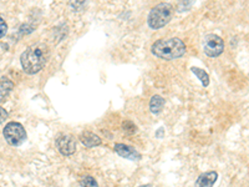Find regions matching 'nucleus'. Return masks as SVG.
<instances>
[{
    "mask_svg": "<svg viewBox=\"0 0 249 187\" xmlns=\"http://www.w3.org/2000/svg\"><path fill=\"white\" fill-rule=\"evenodd\" d=\"M89 0H70V8L74 12H81L88 5Z\"/></svg>",
    "mask_w": 249,
    "mask_h": 187,
    "instance_id": "obj_13",
    "label": "nucleus"
},
{
    "mask_svg": "<svg viewBox=\"0 0 249 187\" xmlns=\"http://www.w3.org/2000/svg\"><path fill=\"white\" fill-rule=\"evenodd\" d=\"M80 141L81 144L85 146V148H95V146H99L101 144V139L97 136L96 133L91 132V131H84V132L80 135Z\"/></svg>",
    "mask_w": 249,
    "mask_h": 187,
    "instance_id": "obj_9",
    "label": "nucleus"
},
{
    "mask_svg": "<svg viewBox=\"0 0 249 187\" xmlns=\"http://www.w3.org/2000/svg\"><path fill=\"white\" fill-rule=\"evenodd\" d=\"M173 17V8L168 3H160L155 8L151 9L148 14V26L153 30L161 29L167 25Z\"/></svg>",
    "mask_w": 249,
    "mask_h": 187,
    "instance_id": "obj_3",
    "label": "nucleus"
},
{
    "mask_svg": "<svg viewBox=\"0 0 249 187\" xmlns=\"http://www.w3.org/2000/svg\"><path fill=\"white\" fill-rule=\"evenodd\" d=\"M113 149L121 157H124V159L131 160V161H140L141 160L140 152L132 146H128V145L124 144H116Z\"/></svg>",
    "mask_w": 249,
    "mask_h": 187,
    "instance_id": "obj_7",
    "label": "nucleus"
},
{
    "mask_svg": "<svg viewBox=\"0 0 249 187\" xmlns=\"http://www.w3.org/2000/svg\"><path fill=\"white\" fill-rule=\"evenodd\" d=\"M164 108V99L160 95H155L151 97L150 101V110L153 115H160Z\"/></svg>",
    "mask_w": 249,
    "mask_h": 187,
    "instance_id": "obj_11",
    "label": "nucleus"
},
{
    "mask_svg": "<svg viewBox=\"0 0 249 187\" xmlns=\"http://www.w3.org/2000/svg\"><path fill=\"white\" fill-rule=\"evenodd\" d=\"M162 132H164V129L163 128L159 129V131H157V135H156V136H157V137H162Z\"/></svg>",
    "mask_w": 249,
    "mask_h": 187,
    "instance_id": "obj_19",
    "label": "nucleus"
},
{
    "mask_svg": "<svg viewBox=\"0 0 249 187\" xmlns=\"http://www.w3.org/2000/svg\"><path fill=\"white\" fill-rule=\"evenodd\" d=\"M140 187H152L151 185H144V186H140Z\"/></svg>",
    "mask_w": 249,
    "mask_h": 187,
    "instance_id": "obj_20",
    "label": "nucleus"
},
{
    "mask_svg": "<svg viewBox=\"0 0 249 187\" xmlns=\"http://www.w3.org/2000/svg\"><path fill=\"white\" fill-rule=\"evenodd\" d=\"M49 49L46 44L36 43L29 46L20 57V62L23 66V70L26 74H37L40 70H43L44 66L49 60Z\"/></svg>",
    "mask_w": 249,
    "mask_h": 187,
    "instance_id": "obj_1",
    "label": "nucleus"
},
{
    "mask_svg": "<svg viewBox=\"0 0 249 187\" xmlns=\"http://www.w3.org/2000/svg\"><path fill=\"white\" fill-rule=\"evenodd\" d=\"M56 146L60 153L64 156H70L76 151V142L71 135L62 133L56 139Z\"/></svg>",
    "mask_w": 249,
    "mask_h": 187,
    "instance_id": "obj_6",
    "label": "nucleus"
},
{
    "mask_svg": "<svg viewBox=\"0 0 249 187\" xmlns=\"http://www.w3.org/2000/svg\"><path fill=\"white\" fill-rule=\"evenodd\" d=\"M195 1L196 0H178V12L182 13L190 10Z\"/></svg>",
    "mask_w": 249,
    "mask_h": 187,
    "instance_id": "obj_14",
    "label": "nucleus"
},
{
    "mask_svg": "<svg viewBox=\"0 0 249 187\" xmlns=\"http://www.w3.org/2000/svg\"><path fill=\"white\" fill-rule=\"evenodd\" d=\"M186 45L178 37H170V39H160L155 41L151 48V51L155 56L163 60L179 59L186 54Z\"/></svg>",
    "mask_w": 249,
    "mask_h": 187,
    "instance_id": "obj_2",
    "label": "nucleus"
},
{
    "mask_svg": "<svg viewBox=\"0 0 249 187\" xmlns=\"http://www.w3.org/2000/svg\"><path fill=\"white\" fill-rule=\"evenodd\" d=\"M122 129H124L128 135H132V133L136 131V126H135V124L131 121H124V124H122Z\"/></svg>",
    "mask_w": 249,
    "mask_h": 187,
    "instance_id": "obj_16",
    "label": "nucleus"
},
{
    "mask_svg": "<svg viewBox=\"0 0 249 187\" xmlns=\"http://www.w3.org/2000/svg\"><path fill=\"white\" fill-rule=\"evenodd\" d=\"M218 179V173L215 171H208L199 176L196 181V187H213Z\"/></svg>",
    "mask_w": 249,
    "mask_h": 187,
    "instance_id": "obj_8",
    "label": "nucleus"
},
{
    "mask_svg": "<svg viewBox=\"0 0 249 187\" xmlns=\"http://www.w3.org/2000/svg\"><path fill=\"white\" fill-rule=\"evenodd\" d=\"M5 141L10 146H20L26 140V131L19 122H9L3 130Z\"/></svg>",
    "mask_w": 249,
    "mask_h": 187,
    "instance_id": "obj_4",
    "label": "nucleus"
},
{
    "mask_svg": "<svg viewBox=\"0 0 249 187\" xmlns=\"http://www.w3.org/2000/svg\"><path fill=\"white\" fill-rule=\"evenodd\" d=\"M6 119H8V112H6L5 109L0 106V125L3 124Z\"/></svg>",
    "mask_w": 249,
    "mask_h": 187,
    "instance_id": "obj_18",
    "label": "nucleus"
},
{
    "mask_svg": "<svg viewBox=\"0 0 249 187\" xmlns=\"http://www.w3.org/2000/svg\"><path fill=\"white\" fill-rule=\"evenodd\" d=\"M204 54L210 57H218L224 51V41L215 34H208L203 40Z\"/></svg>",
    "mask_w": 249,
    "mask_h": 187,
    "instance_id": "obj_5",
    "label": "nucleus"
},
{
    "mask_svg": "<svg viewBox=\"0 0 249 187\" xmlns=\"http://www.w3.org/2000/svg\"><path fill=\"white\" fill-rule=\"evenodd\" d=\"M191 71H192L193 74H195L196 76L198 77L199 80H201L202 85H203V86H208V85H210V76H208V74H207V73L203 70V69L195 68V66H192V68H191Z\"/></svg>",
    "mask_w": 249,
    "mask_h": 187,
    "instance_id": "obj_12",
    "label": "nucleus"
},
{
    "mask_svg": "<svg viewBox=\"0 0 249 187\" xmlns=\"http://www.w3.org/2000/svg\"><path fill=\"white\" fill-rule=\"evenodd\" d=\"M13 89H14V82L12 80L5 79V77L0 80V104L9 96V94L12 93Z\"/></svg>",
    "mask_w": 249,
    "mask_h": 187,
    "instance_id": "obj_10",
    "label": "nucleus"
},
{
    "mask_svg": "<svg viewBox=\"0 0 249 187\" xmlns=\"http://www.w3.org/2000/svg\"><path fill=\"white\" fill-rule=\"evenodd\" d=\"M81 186L82 187H99L97 185V181L91 176H86L85 179H82L81 181Z\"/></svg>",
    "mask_w": 249,
    "mask_h": 187,
    "instance_id": "obj_15",
    "label": "nucleus"
},
{
    "mask_svg": "<svg viewBox=\"0 0 249 187\" xmlns=\"http://www.w3.org/2000/svg\"><path fill=\"white\" fill-rule=\"evenodd\" d=\"M6 31H8V25H6L5 20L3 18H0V39L5 37Z\"/></svg>",
    "mask_w": 249,
    "mask_h": 187,
    "instance_id": "obj_17",
    "label": "nucleus"
}]
</instances>
